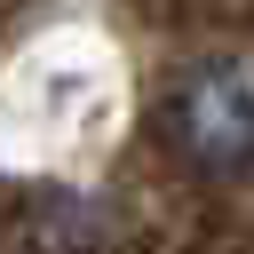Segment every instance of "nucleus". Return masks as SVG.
<instances>
[{
    "instance_id": "obj_1",
    "label": "nucleus",
    "mask_w": 254,
    "mask_h": 254,
    "mask_svg": "<svg viewBox=\"0 0 254 254\" xmlns=\"http://www.w3.org/2000/svg\"><path fill=\"white\" fill-rule=\"evenodd\" d=\"M175 127L198 159L230 167V159H254V71L246 64H222V71H198L175 103Z\"/></svg>"
}]
</instances>
